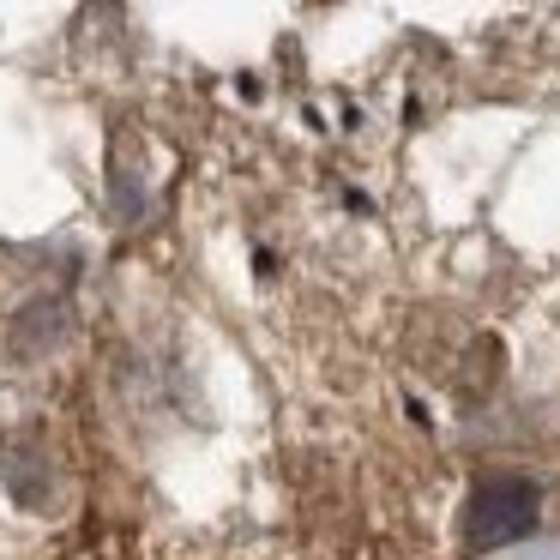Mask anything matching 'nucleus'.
<instances>
[{"instance_id":"f257e3e1","label":"nucleus","mask_w":560,"mask_h":560,"mask_svg":"<svg viewBox=\"0 0 560 560\" xmlns=\"http://www.w3.org/2000/svg\"><path fill=\"white\" fill-rule=\"evenodd\" d=\"M530 530H536V488L524 476H494L470 494V512H464L470 548H506Z\"/></svg>"}]
</instances>
